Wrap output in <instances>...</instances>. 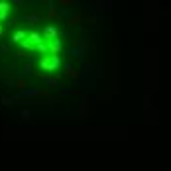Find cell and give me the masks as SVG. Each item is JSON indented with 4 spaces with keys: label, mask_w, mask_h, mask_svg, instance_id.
Masks as SVG:
<instances>
[{
    "label": "cell",
    "mask_w": 171,
    "mask_h": 171,
    "mask_svg": "<svg viewBox=\"0 0 171 171\" xmlns=\"http://www.w3.org/2000/svg\"><path fill=\"white\" fill-rule=\"evenodd\" d=\"M55 65H57V57H53L51 61H47V59H43V61H41V67H45V69H53Z\"/></svg>",
    "instance_id": "6da1fadb"
},
{
    "label": "cell",
    "mask_w": 171,
    "mask_h": 171,
    "mask_svg": "<svg viewBox=\"0 0 171 171\" xmlns=\"http://www.w3.org/2000/svg\"><path fill=\"white\" fill-rule=\"evenodd\" d=\"M30 41H32V43H39V41H41V35L39 34H30Z\"/></svg>",
    "instance_id": "7a4b0ae2"
},
{
    "label": "cell",
    "mask_w": 171,
    "mask_h": 171,
    "mask_svg": "<svg viewBox=\"0 0 171 171\" xmlns=\"http://www.w3.org/2000/svg\"><path fill=\"white\" fill-rule=\"evenodd\" d=\"M0 34H2V28H0Z\"/></svg>",
    "instance_id": "3957f363"
}]
</instances>
